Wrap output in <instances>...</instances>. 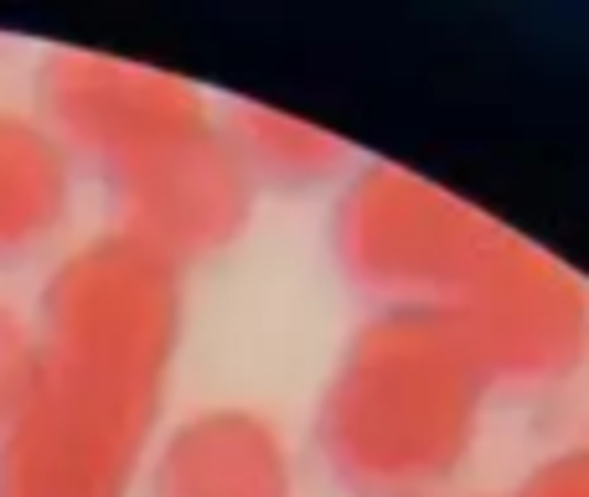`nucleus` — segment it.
Listing matches in <instances>:
<instances>
[{
  "label": "nucleus",
  "instance_id": "obj_4",
  "mask_svg": "<svg viewBox=\"0 0 589 497\" xmlns=\"http://www.w3.org/2000/svg\"><path fill=\"white\" fill-rule=\"evenodd\" d=\"M506 239L512 228L491 213L393 161L357 166L341 182L326 224L341 280L378 301V311H450L476 274L502 255Z\"/></svg>",
  "mask_w": 589,
  "mask_h": 497
},
{
  "label": "nucleus",
  "instance_id": "obj_8",
  "mask_svg": "<svg viewBox=\"0 0 589 497\" xmlns=\"http://www.w3.org/2000/svg\"><path fill=\"white\" fill-rule=\"evenodd\" d=\"M222 130L233 140L243 172L253 176V187H280V192H310L326 182H347L357 172L352 145L320 125H305L285 109L270 104H228Z\"/></svg>",
  "mask_w": 589,
  "mask_h": 497
},
{
  "label": "nucleus",
  "instance_id": "obj_11",
  "mask_svg": "<svg viewBox=\"0 0 589 497\" xmlns=\"http://www.w3.org/2000/svg\"><path fill=\"white\" fill-rule=\"evenodd\" d=\"M414 497H466V493H414Z\"/></svg>",
  "mask_w": 589,
  "mask_h": 497
},
{
  "label": "nucleus",
  "instance_id": "obj_3",
  "mask_svg": "<svg viewBox=\"0 0 589 497\" xmlns=\"http://www.w3.org/2000/svg\"><path fill=\"white\" fill-rule=\"evenodd\" d=\"M491 378L450 311H372L316 404V451L357 497L450 493L481 441Z\"/></svg>",
  "mask_w": 589,
  "mask_h": 497
},
{
  "label": "nucleus",
  "instance_id": "obj_9",
  "mask_svg": "<svg viewBox=\"0 0 589 497\" xmlns=\"http://www.w3.org/2000/svg\"><path fill=\"white\" fill-rule=\"evenodd\" d=\"M32 374H36V332L0 311V430L11 425V414L21 410V399L32 389Z\"/></svg>",
  "mask_w": 589,
  "mask_h": 497
},
{
  "label": "nucleus",
  "instance_id": "obj_7",
  "mask_svg": "<svg viewBox=\"0 0 589 497\" xmlns=\"http://www.w3.org/2000/svg\"><path fill=\"white\" fill-rule=\"evenodd\" d=\"M73 207V155L42 120L0 109V264L47 244Z\"/></svg>",
  "mask_w": 589,
  "mask_h": 497
},
{
  "label": "nucleus",
  "instance_id": "obj_5",
  "mask_svg": "<svg viewBox=\"0 0 589 497\" xmlns=\"http://www.w3.org/2000/svg\"><path fill=\"white\" fill-rule=\"evenodd\" d=\"M491 389H558L589 363V285L533 239L502 244V255L450 306Z\"/></svg>",
  "mask_w": 589,
  "mask_h": 497
},
{
  "label": "nucleus",
  "instance_id": "obj_2",
  "mask_svg": "<svg viewBox=\"0 0 589 497\" xmlns=\"http://www.w3.org/2000/svg\"><path fill=\"white\" fill-rule=\"evenodd\" d=\"M42 125L103 182L119 234L171 264L222 255L253 218V176L176 73L57 47L36 68Z\"/></svg>",
  "mask_w": 589,
  "mask_h": 497
},
{
  "label": "nucleus",
  "instance_id": "obj_10",
  "mask_svg": "<svg viewBox=\"0 0 589 497\" xmlns=\"http://www.w3.org/2000/svg\"><path fill=\"white\" fill-rule=\"evenodd\" d=\"M506 497H589V446H564L533 462Z\"/></svg>",
  "mask_w": 589,
  "mask_h": 497
},
{
  "label": "nucleus",
  "instance_id": "obj_1",
  "mask_svg": "<svg viewBox=\"0 0 589 497\" xmlns=\"http://www.w3.org/2000/svg\"><path fill=\"white\" fill-rule=\"evenodd\" d=\"M182 264L124 234L57 259L32 389L0 430V497H130L182 347Z\"/></svg>",
  "mask_w": 589,
  "mask_h": 497
},
{
  "label": "nucleus",
  "instance_id": "obj_6",
  "mask_svg": "<svg viewBox=\"0 0 589 497\" xmlns=\"http://www.w3.org/2000/svg\"><path fill=\"white\" fill-rule=\"evenodd\" d=\"M151 497H295V456L270 414L212 404L176 420L145 466Z\"/></svg>",
  "mask_w": 589,
  "mask_h": 497
}]
</instances>
